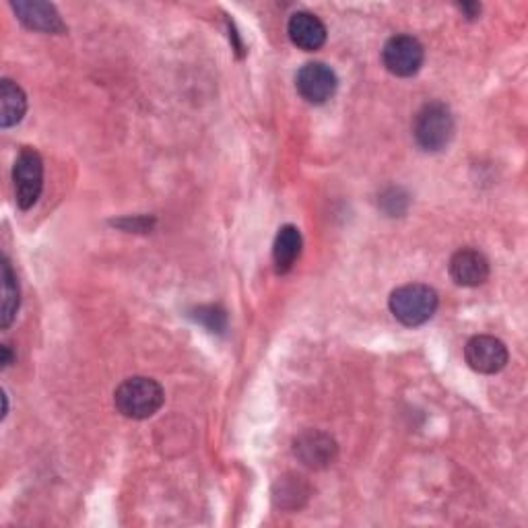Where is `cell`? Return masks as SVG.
<instances>
[{
	"instance_id": "obj_1",
	"label": "cell",
	"mask_w": 528,
	"mask_h": 528,
	"mask_svg": "<svg viewBox=\"0 0 528 528\" xmlns=\"http://www.w3.org/2000/svg\"><path fill=\"white\" fill-rule=\"evenodd\" d=\"M165 401V394L159 382L145 376H135L124 380L114 392V405L118 413L128 419H149L153 417Z\"/></svg>"
},
{
	"instance_id": "obj_2",
	"label": "cell",
	"mask_w": 528,
	"mask_h": 528,
	"mask_svg": "<svg viewBox=\"0 0 528 528\" xmlns=\"http://www.w3.org/2000/svg\"><path fill=\"white\" fill-rule=\"evenodd\" d=\"M438 293L429 285L409 283L390 293L388 308L392 316L405 326H421L434 318L438 310Z\"/></svg>"
},
{
	"instance_id": "obj_3",
	"label": "cell",
	"mask_w": 528,
	"mask_h": 528,
	"mask_svg": "<svg viewBox=\"0 0 528 528\" xmlns=\"http://www.w3.org/2000/svg\"><path fill=\"white\" fill-rule=\"evenodd\" d=\"M413 137L417 145L427 153L446 149L454 137V116L442 102L425 104L413 122Z\"/></svg>"
},
{
	"instance_id": "obj_4",
	"label": "cell",
	"mask_w": 528,
	"mask_h": 528,
	"mask_svg": "<svg viewBox=\"0 0 528 528\" xmlns=\"http://www.w3.org/2000/svg\"><path fill=\"white\" fill-rule=\"evenodd\" d=\"M13 184L17 205L29 211L38 203L44 188V161L36 149H23L13 165Z\"/></svg>"
},
{
	"instance_id": "obj_5",
	"label": "cell",
	"mask_w": 528,
	"mask_h": 528,
	"mask_svg": "<svg viewBox=\"0 0 528 528\" xmlns=\"http://www.w3.org/2000/svg\"><path fill=\"white\" fill-rule=\"evenodd\" d=\"M425 50L413 36H394L384 44L382 62L394 77H413L421 71Z\"/></svg>"
},
{
	"instance_id": "obj_6",
	"label": "cell",
	"mask_w": 528,
	"mask_h": 528,
	"mask_svg": "<svg viewBox=\"0 0 528 528\" xmlns=\"http://www.w3.org/2000/svg\"><path fill=\"white\" fill-rule=\"evenodd\" d=\"M295 87L308 104L320 106L326 104L335 95L339 87V79L335 71L324 62H308L295 77Z\"/></svg>"
},
{
	"instance_id": "obj_7",
	"label": "cell",
	"mask_w": 528,
	"mask_h": 528,
	"mask_svg": "<svg viewBox=\"0 0 528 528\" xmlns=\"http://www.w3.org/2000/svg\"><path fill=\"white\" fill-rule=\"evenodd\" d=\"M508 347L491 335H477L465 347L469 368L479 374H498L508 363Z\"/></svg>"
},
{
	"instance_id": "obj_8",
	"label": "cell",
	"mask_w": 528,
	"mask_h": 528,
	"mask_svg": "<svg viewBox=\"0 0 528 528\" xmlns=\"http://www.w3.org/2000/svg\"><path fill=\"white\" fill-rule=\"evenodd\" d=\"M293 454L310 469H326L337 458V442L324 432H304L293 440Z\"/></svg>"
},
{
	"instance_id": "obj_9",
	"label": "cell",
	"mask_w": 528,
	"mask_h": 528,
	"mask_svg": "<svg viewBox=\"0 0 528 528\" xmlns=\"http://www.w3.org/2000/svg\"><path fill=\"white\" fill-rule=\"evenodd\" d=\"M450 277L460 287H479L489 279V260L475 248H462L450 258Z\"/></svg>"
},
{
	"instance_id": "obj_10",
	"label": "cell",
	"mask_w": 528,
	"mask_h": 528,
	"mask_svg": "<svg viewBox=\"0 0 528 528\" xmlns=\"http://www.w3.org/2000/svg\"><path fill=\"white\" fill-rule=\"evenodd\" d=\"M287 33L293 46L306 52H316L326 44V25L312 13H293L287 23Z\"/></svg>"
},
{
	"instance_id": "obj_11",
	"label": "cell",
	"mask_w": 528,
	"mask_h": 528,
	"mask_svg": "<svg viewBox=\"0 0 528 528\" xmlns=\"http://www.w3.org/2000/svg\"><path fill=\"white\" fill-rule=\"evenodd\" d=\"M11 7L17 19L29 29L44 33H64L66 29L58 11L52 5L42 3V0H17Z\"/></svg>"
},
{
	"instance_id": "obj_12",
	"label": "cell",
	"mask_w": 528,
	"mask_h": 528,
	"mask_svg": "<svg viewBox=\"0 0 528 528\" xmlns=\"http://www.w3.org/2000/svg\"><path fill=\"white\" fill-rule=\"evenodd\" d=\"M302 246H304L302 231L295 225H283L279 229V234L273 244V262H275V269L279 275H285L293 269V264L302 254Z\"/></svg>"
},
{
	"instance_id": "obj_13",
	"label": "cell",
	"mask_w": 528,
	"mask_h": 528,
	"mask_svg": "<svg viewBox=\"0 0 528 528\" xmlns=\"http://www.w3.org/2000/svg\"><path fill=\"white\" fill-rule=\"evenodd\" d=\"M0 126L11 128L19 124L27 112V95L25 91L11 79L0 81Z\"/></svg>"
},
{
	"instance_id": "obj_14",
	"label": "cell",
	"mask_w": 528,
	"mask_h": 528,
	"mask_svg": "<svg viewBox=\"0 0 528 528\" xmlns=\"http://www.w3.org/2000/svg\"><path fill=\"white\" fill-rule=\"evenodd\" d=\"M21 304V293H19V283L17 275L11 267V262L7 256H3V306H0V326L9 328L19 312Z\"/></svg>"
},
{
	"instance_id": "obj_15",
	"label": "cell",
	"mask_w": 528,
	"mask_h": 528,
	"mask_svg": "<svg viewBox=\"0 0 528 528\" xmlns=\"http://www.w3.org/2000/svg\"><path fill=\"white\" fill-rule=\"evenodd\" d=\"M308 498V487L302 477L287 475L275 485V502L279 508H300Z\"/></svg>"
},
{
	"instance_id": "obj_16",
	"label": "cell",
	"mask_w": 528,
	"mask_h": 528,
	"mask_svg": "<svg viewBox=\"0 0 528 528\" xmlns=\"http://www.w3.org/2000/svg\"><path fill=\"white\" fill-rule=\"evenodd\" d=\"M380 207L388 217H401L409 207V194L403 188H388L380 198Z\"/></svg>"
},
{
	"instance_id": "obj_17",
	"label": "cell",
	"mask_w": 528,
	"mask_h": 528,
	"mask_svg": "<svg viewBox=\"0 0 528 528\" xmlns=\"http://www.w3.org/2000/svg\"><path fill=\"white\" fill-rule=\"evenodd\" d=\"M194 320L205 324L211 333H223V328H225V312L215 306L198 308L194 314Z\"/></svg>"
},
{
	"instance_id": "obj_18",
	"label": "cell",
	"mask_w": 528,
	"mask_h": 528,
	"mask_svg": "<svg viewBox=\"0 0 528 528\" xmlns=\"http://www.w3.org/2000/svg\"><path fill=\"white\" fill-rule=\"evenodd\" d=\"M458 9L467 15V19H477L481 13L479 3H462V5H458Z\"/></svg>"
},
{
	"instance_id": "obj_19",
	"label": "cell",
	"mask_w": 528,
	"mask_h": 528,
	"mask_svg": "<svg viewBox=\"0 0 528 528\" xmlns=\"http://www.w3.org/2000/svg\"><path fill=\"white\" fill-rule=\"evenodd\" d=\"M3 368H9L11 363H13V353H11V347L9 345H3Z\"/></svg>"
}]
</instances>
